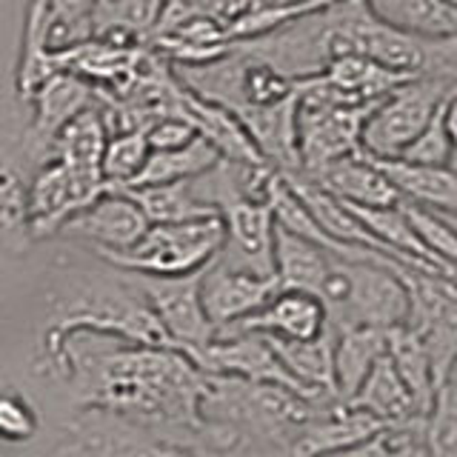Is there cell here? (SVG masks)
<instances>
[{"instance_id":"obj_1","label":"cell","mask_w":457,"mask_h":457,"mask_svg":"<svg viewBox=\"0 0 457 457\" xmlns=\"http://www.w3.org/2000/svg\"><path fill=\"white\" fill-rule=\"evenodd\" d=\"M43 375L69 389L71 406L114 414L152 432H195L206 371L175 346H149L97 332L40 343Z\"/></svg>"},{"instance_id":"obj_2","label":"cell","mask_w":457,"mask_h":457,"mask_svg":"<svg viewBox=\"0 0 457 457\" xmlns=\"http://www.w3.org/2000/svg\"><path fill=\"white\" fill-rule=\"evenodd\" d=\"M323 406L328 403H314L283 383L209 375L206 371L200 418L209 426H220L235 435L263 443V446L295 454L297 440L303 437Z\"/></svg>"},{"instance_id":"obj_3","label":"cell","mask_w":457,"mask_h":457,"mask_svg":"<svg viewBox=\"0 0 457 457\" xmlns=\"http://www.w3.org/2000/svg\"><path fill=\"white\" fill-rule=\"evenodd\" d=\"M66 428L95 457H295L209 423L195 432H152L114 414L78 409Z\"/></svg>"},{"instance_id":"obj_4","label":"cell","mask_w":457,"mask_h":457,"mask_svg":"<svg viewBox=\"0 0 457 457\" xmlns=\"http://www.w3.org/2000/svg\"><path fill=\"white\" fill-rule=\"evenodd\" d=\"M397 257L369 252L361 257L335 254V263L320 286V297L328 309L332 332L354 326H371L389 332L409 320V292L395 269Z\"/></svg>"},{"instance_id":"obj_5","label":"cell","mask_w":457,"mask_h":457,"mask_svg":"<svg viewBox=\"0 0 457 457\" xmlns=\"http://www.w3.org/2000/svg\"><path fill=\"white\" fill-rule=\"evenodd\" d=\"M226 226L220 214L180 223H152L132 249L97 254L123 271L146 278H183L204 271L223 252Z\"/></svg>"},{"instance_id":"obj_6","label":"cell","mask_w":457,"mask_h":457,"mask_svg":"<svg viewBox=\"0 0 457 457\" xmlns=\"http://www.w3.org/2000/svg\"><path fill=\"white\" fill-rule=\"evenodd\" d=\"M457 92L446 75H418L380 97L363 126V152L378 161H395L435 118L443 100Z\"/></svg>"},{"instance_id":"obj_7","label":"cell","mask_w":457,"mask_h":457,"mask_svg":"<svg viewBox=\"0 0 457 457\" xmlns=\"http://www.w3.org/2000/svg\"><path fill=\"white\" fill-rule=\"evenodd\" d=\"M200 275L204 271H195V275H183V278L137 275L169 343L189 357H195L200 349H206L214 340V335H218V326L206 314L204 295H200Z\"/></svg>"},{"instance_id":"obj_8","label":"cell","mask_w":457,"mask_h":457,"mask_svg":"<svg viewBox=\"0 0 457 457\" xmlns=\"http://www.w3.org/2000/svg\"><path fill=\"white\" fill-rule=\"evenodd\" d=\"M375 104L300 109L297 106V149L300 171L318 175L328 163L363 152V126Z\"/></svg>"},{"instance_id":"obj_9","label":"cell","mask_w":457,"mask_h":457,"mask_svg":"<svg viewBox=\"0 0 457 457\" xmlns=\"http://www.w3.org/2000/svg\"><path fill=\"white\" fill-rule=\"evenodd\" d=\"M278 289V275H263V271H254L246 266H235L220 254L200 275L204 306L218 328L232 326L254 314L257 309H263Z\"/></svg>"},{"instance_id":"obj_10","label":"cell","mask_w":457,"mask_h":457,"mask_svg":"<svg viewBox=\"0 0 457 457\" xmlns=\"http://www.w3.org/2000/svg\"><path fill=\"white\" fill-rule=\"evenodd\" d=\"M152 220L126 189H106L89 206L63 223L61 232L92 243L95 254L123 252L149 232Z\"/></svg>"},{"instance_id":"obj_11","label":"cell","mask_w":457,"mask_h":457,"mask_svg":"<svg viewBox=\"0 0 457 457\" xmlns=\"http://www.w3.org/2000/svg\"><path fill=\"white\" fill-rule=\"evenodd\" d=\"M328 309L320 295L306 289H280L263 309H257L249 318H243L232 326L218 328L223 332H261L280 340H314L328 332Z\"/></svg>"},{"instance_id":"obj_12","label":"cell","mask_w":457,"mask_h":457,"mask_svg":"<svg viewBox=\"0 0 457 457\" xmlns=\"http://www.w3.org/2000/svg\"><path fill=\"white\" fill-rule=\"evenodd\" d=\"M240 123L246 126L252 143L271 166L283 175L300 171L297 149V95L271 106H237L232 109Z\"/></svg>"},{"instance_id":"obj_13","label":"cell","mask_w":457,"mask_h":457,"mask_svg":"<svg viewBox=\"0 0 457 457\" xmlns=\"http://www.w3.org/2000/svg\"><path fill=\"white\" fill-rule=\"evenodd\" d=\"M309 178L352 206H397L403 200L395 180L386 175V169L366 152L328 163L323 171Z\"/></svg>"},{"instance_id":"obj_14","label":"cell","mask_w":457,"mask_h":457,"mask_svg":"<svg viewBox=\"0 0 457 457\" xmlns=\"http://www.w3.org/2000/svg\"><path fill=\"white\" fill-rule=\"evenodd\" d=\"M383 426L386 423H380L375 414L357 409L346 403V400H335V403L320 409V414L312 420L303 437L297 440L295 457H326L343 452L354 446V443L371 437Z\"/></svg>"},{"instance_id":"obj_15","label":"cell","mask_w":457,"mask_h":457,"mask_svg":"<svg viewBox=\"0 0 457 457\" xmlns=\"http://www.w3.org/2000/svg\"><path fill=\"white\" fill-rule=\"evenodd\" d=\"M89 206L78 189L75 178L69 175V169L61 161H52L37 171V178L29 192V206H26V220L32 226L35 237L61 232L63 223L78 214L80 209Z\"/></svg>"},{"instance_id":"obj_16","label":"cell","mask_w":457,"mask_h":457,"mask_svg":"<svg viewBox=\"0 0 457 457\" xmlns=\"http://www.w3.org/2000/svg\"><path fill=\"white\" fill-rule=\"evenodd\" d=\"M95 89L89 80L78 78L75 71H54L52 78L40 83L35 92L37 97V118H35V137H40L46 146H54V137L61 135V129L75 120L80 112H86L95 100Z\"/></svg>"},{"instance_id":"obj_17","label":"cell","mask_w":457,"mask_h":457,"mask_svg":"<svg viewBox=\"0 0 457 457\" xmlns=\"http://www.w3.org/2000/svg\"><path fill=\"white\" fill-rule=\"evenodd\" d=\"M346 403L363 409L369 414H375V418L380 423H386V426L426 420L420 414V409H418V403H414L406 380L400 378V371L395 369L389 354L380 357L378 366L371 369L369 378L363 380V386L354 392L352 400H346Z\"/></svg>"},{"instance_id":"obj_18","label":"cell","mask_w":457,"mask_h":457,"mask_svg":"<svg viewBox=\"0 0 457 457\" xmlns=\"http://www.w3.org/2000/svg\"><path fill=\"white\" fill-rule=\"evenodd\" d=\"M371 14L420 40L457 37V0H366Z\"/></svg>"},{"instance_id":"obj_19","label":"cell","mask_w":457,"mask_h":457,"mask_svg":"<svg viewBox=\"0 0 457 457\" xmlns=\"http://www.w3.org/2000/svg\"><path fill=\"white\" fill-rule=\"evenodd\" d=\"M386 354L392 357L400 378L406 380L420 414L428 418L435 409L440 383H437V371H435L432 354H428L423 337L409 326H395L389 328V335H386Z\"/></svg>"},{"instance_id":"obj_20","label":"cell","mask_w":457,"mask_h":457,"mask_svg":"<svg viewBox=\"0 0 457 457\" xmlns=\"http://www.w3.org/2000/svg\"><path fill=\"white\" fill-rule=\"evenodd\" d=\"M332 249L312 243L300 235L286 232L278 226L275 237V275L280 286L286 289H306V292H320V286L328 275V269L335 263Z\"/></svg>"},{"instance_id":"obj_21","label":"cell","mask_w":457,"mask_h":457,"mask_svg":"<svg viewBox=\"0 0 457 457\" xmlns=\"http://www.w3.org/2000/svg\"><path fill=\"white\" fill-rule=\"evenodd\" d=\"M323 75L346 95L352 104H378L380 97L395 92L400 83L411 80L409 75L392 71L389 66L378 63L375 57L361 52H346L328 61Z\"/></svg>"},{"instance_id":"obj_22","label":"cell","mask_w":457,"mask_h":457,"mask_svg":"<svg viewBox=\"0 0 457 457\" xmlns=\"http://www.w3.org/2000/svg\"><path fill=\"white\" fill-rule=\"evenodd\" d=\"M386 335L389 332L371 326H354L335 335V386L340 400H352L378 366L386 354Z\"/></svg>"},{"instance_id":"obj_23","label":"cell","mask_w":457,"mask_h":457,"mask_svg":"<svg viewBox=\"0 0 457 457\" xmlns=\"http://www.w3.org/2000/svg\"><path fill=\"white\" fill-rule=\"evenodd\" d=\"M126 192L137 200L152 223H180V220H197V218L220 214V209L209 204L204 192H200L197 178L157 183V186H137V189H126Z\"/></svg>"},{"instance_id":"obj_24","label":"cell","mask_w":457,"mask_h":457,"mask_svg":"<svg viewBox=\"0 0 457 457\" xmlns=\"http://www.w3.org/2000/svg\"><path fill=\"white\" fill-rule=\"evenodd\" d=\"M166 0H100L92 12V32L118 43L152 40Z\"/></svg>"},{"instance_id":"obj_25","label":"cell","mask_w":457,"mask_h":457,"mask_svg":"<svg viewBox=\"0 0 457 457\" xmlns=\"http://www.w3.org/2000/svg\"><path fill=\"white\" fill-rule=\"evenodd\" d=\"M223 161L220 152L212 146V143L197 135L189 146L180 149H163L157 152L152 149L146 166L135 178V183L129 189H137V186H157V183H175V180H192L206 175L209 169H214Z\"/></svg>"},{"instance_id":"obj_26","label":"cell","mask_w":457,"mask_h":457,"mask_svg":"<svg viewBox=\"0 0 457 457\" xmlns=\"http://www.w3.org/2000/svg\"><path fill=\"white\" fill-rule=\"evenodd\" d=\"M326 457H432V449L426 437V420H414L383 426L371 437Z\"/></svg>"},{"instance_id":"obj_27","label":"cell","mask_w":457,"mask_h":457,"mask_svg":"<svg viewBox=\"0 0 457 457\" xmlns=\"http://www.w3.org/2000/svg\"><path fill=\"white\" fill-rule=\"evenodd\" d=\"M152 154L146 129H126L109 135L104 152V178L109 189H129Z\"/></svg>"},{"instance_id":"obj_28","label":"cell","mask_w":457,"mask_h":457,"mask_svg":"<svg viewBox=\"0 0 457 457\" xmlns=\"http://www.w3.org/2000/svg\"><path fill=\"white\" fill-rule=\"evenodd\" d=\"M400 206H403L406 218L414 226V232H418L426 252L443 266H457V228L446 214L409 197H403Z\"/></svg>"},{"instance_id":"obj_29","label":"cell","mask_w":457,"mask_h":457,"mask_svg":"<svg viewBox=\"0 0 457 457\" xmlns=\"http://www.w3.org/2000/svg\"><path fill=\"white\" fill-rule=\"evenodd\" d=\"M443 104H446V100H443ZM452 154H454V143L446 132V123H443V106H440L435 118L428 120V126L409 143L403 154L395 157V161H406L414 166H449Z\"/></svg>"},{"instance_id":"obj_30","label":"cell","mask_w":457,"mask_h":457,"mask_svg":"<svg viewBox=\"0 0 457 457\" xmlns=\"http://www.w3.org/2000/svg\"><path fill=\"white\" fill-rule=\"evenodd\" d=\"M40 428V414L35 403L21 392L0 389V440L29 443Z\"/></svg>"},{"instance_id":"obj_31","label":"cell","mask_w":457,"mask_h":457,"mask_svg":"<svg viewBox=\"0 0 457 457\" xmlns=\"http://www.w3.org/2000/svg\"><path fill=\"white\" fill-rule=\"evenodd\" d=\"M146 137H149V146L157 152L180 149V146H189L197 137V129L192 120L180 118V114H166V118H157L146 126Z\"/></svg>"},{"instance_id":"obj_32","label":"cell","mask_w":457,"mask_h":457,"mask_svg":"<svg viewBox=\"0 0 457 457\" xmlns=\"http://www.w3.org/2000/svg\"><path fill=\"white\" fill-rule=\"evenodd\" d=\"M100 0H46V6L52 12L54 21H61L71 29H78V32L95 37L92 32V12Z\"/></svg>"},{"instance_id":"obj_33","label":"cell","mask_w":457,"mask_h":457,"mask_svg":"<svg viewBox=\"0 0 457 457\" xmlns=\"http://www.w3.org/2000/svg\"><path fill=\"white\" fill-rule=\"evenodd\" d=\"M49 457H95V454L89 452V446H86L75 432H69L66 428V437L49 452Z\"/></svg>"},{"instance_id":"obj_34","label":"cell","mask_w":457,"mask_h":457,"mask_svg":"<svg viewBox=\"0 0 457 457\" xmlns=\"http://www.w3.org/2000/svg\"><path fill=\"white\" fill-rule=\"evenodd\" d=\"M443 123H446V132L454 143L457 149V92L446 97V104H443Z\"/></svg>"},{"instance_id":"obj_35","label":"cell","mask_w":457,"mask_h":457,"mask_svg":"<svg viewBox=\"0 0 457 457\" xmlns=\"http://www.w3.org/2000/svg\"><path fill=\"white\" fill-rule=\"evenodd\" d=\"M335 0H257V6H275V9H292V6H328Z\"/></svg>"},{"instance_id":"obj_36","label":"cell","mask_w":457,"mask_h":457,"mask_svg":"<svg viewBox=\"0 0 457 457\" xmlns=\"http://www.w3.org/2000/svg\"><path fill=\"white\" fill-rule=\"evenodd\" d=\"M446 383H457V354H454V361H452V369H449V380Z\"/></svg>"},{"instance_id":"obj_37","label":"cell","mask_w":457,"mask_h":457,"mask_svg":"<svg viewBox=\"0 0 457 457\" xmlns=\"http://www.w3.org/2000/svg\"><path fill=\"white\" fill-rule=\"evenodd\" d=\"M449 166H452V169L457 171V149H454V154H452V161H449Z\"/></svg>"},{"instance_id":"obj_38","label":"cell","mask_w":457,"mask_h":457,"mask_svg":"<svg viewBox=\"0 0 457 457\" xmlns=\"http://www.w3.org/2000/svg\"><path fill=\"white\" fill-rule=\"evenodd\" d=\"M443 214H446V218H449V220L454 223V228H457V214H449V212H443Z\"/></svg>"}]
</instances>
